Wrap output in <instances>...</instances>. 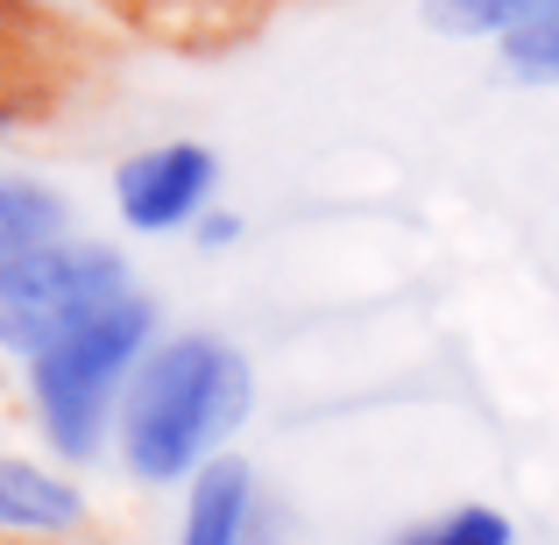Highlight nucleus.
Masks as SVG:
<instances>
[{
  "label": "nucleus",
  "mask_w": 559,
  "mask_h": 545,
  "mask_svg": "<svg viewBox=\"0 0 559 545\" xmlns=\"http://www.w3.org/2000/svg\"><path fill=\"white\" fill-rule=\"evenodd\" d=\"M248 538H255V475H248V461L219 453L185 482L178 545H248Z\"/></svg>",
  "instance_id": "nucleus-5"
},
{
  "label": "nucleus",
  "mask_w": 559,
  "mask_h": 545,
  "mask_svg": "<svg viewBox=\"0 0 559 545\" xmlns=\"http://www.w3.org/2000/svg\"><path fill=\"white\" fill-rule=\"evenodd\" d=\"M559 8V0H432V28H447V36H510L518 22H532V14Z\"/></svg>",
  "instance_id": "nucleus-8"
},
{
  "label": "nucleus",
  "mask_w": 559,
  "mask_h": 545,
  "mask_svg": "<svg viewBox=\"0 0 559 545\" xmlns=\"http://www.w3.org/2000/svg\"><path fill=\"white\" fill-rule=\"evenodd\" d=\"M503 71L524 85H559V8L532 14L503 36Z\"/></svg>",
  "instance_id": "nucleus-9"
},
{
  "label": "nucleus",
  "mask_w": 559,
  "mask_h": 545,
  "mask_svg": "<svg viewBox=\"0 0 559 545\" xmlns=\"http://www.w3.org/2000/svg\"><path fill=\"white\" fill-rule=\"evenodd\" d=\"M255 411V368L241 347L213 341V333H170L150 347L121 396V461L135 482L170 489L191 482L205 461H219L234 433Z\"/></svg>",
  "instance_id": "nucleus-1"
},
{
  "label": "nucleus",
  "mask_w": 559,
  "mask_h": 545,
  "mask_svg": "<svg viewBox=\"0 0 559 545\" xmlns=\"http://www.w3.org/2000/svg\"><path fill=\"white\" fill-rule=\"evenodd\" d=\"M234 234H241V220H234V213H213V220H199V241H205V248L234 241Z\"/></svg>",
  "instance_id": "nucleus-11"
},
{
  "label": "nucleus",
  "mask_w": 559,
  "mask_h": 545,
  "mask_svg": "<svg viewBox=\"0 0 559 545\" xmlns=\"http://www.w3.org/2000/svg\"><path fill=\"white\" fill-rule=\"evenodd\" d=\"M114 298H128V262L107 241H43L28 256L0 262V347L36 362L85 319H99Z\"/></svg>",
  "instance_id": "nucleus-3"
},
{
  "label": "nucleus",
  "mask_w": 559,
  "mask_h": 545,
  "mask_svg": "<svg viewBox=\"0 0 559 545\" xmlns=\"http://www.w3.org/2000/svg\"><path fill=\"white\" fill-rule=\"evenodd\" d=\"M396 545H510V518L489 503H461V510H439V518L411 524Z\"/></svg>",
  "instance_id": "nucleus-10"
},
{
  "label": "nucleus",
  "mask_w": 559,
  "mask_h": 545,
  "mask_svg": "<svg viewBox=\"0 0 559 545\" xmlns=\"http://www.w3.org/2000/svg\"><path fill=\"white\" fill-rule=\"evenodd\" d=\"M85 524V496L79 482L50 475L36 461H0V532L22 538H64Z\"/></svg>",
  "instance_id": "nucleus-6"
},
{
  "label": "nucleus",
  "mask_w": 559,
  "mask_h": 545,
  "mask_svg": "<svg viewBox=\"0 0 559 545\" xmlns=\"http://www.w3.org/2000/svg\"><path fill=\"white\" fill-rule=\"evenodd\" d=\"M150 347H156V305L128 291L99 319H85L79 333H64L57 347L28 362L36 425L64 461H93L107 447V433L121 425V396L135 368L150 362Z\"/></svg>",
  "instance_id": "nucleus-2"
},
{
  "label": "nucleus",
  "mask_w": 559,
  "mask_h": 545,
  "mask_svg": "<svg viewBox=\"0 0 559 545\" xmlns=\"http://www.w3.org/2000/svg\"><path fill=\"white\" fill-rule=\"evenodd\" d=\"M213 185H219V164L205 142H156V150H135L114 170V205L135 234H170L205 213Z\"/></svg>",
  "instance_id": "nucleus-4"
},
{
  "label": "nucleus",
  "mask_w": 559,
  "mask_h": 545,
  "mask_svg": "<svg viewBox=\"0 0 559 545\" xmlns=\"http://www.w3.org/2000/svg\"><path fill=\"white\" fill-rule=\"evenodd\" d=\"M64 227H71V205L57 199L50 185L0 178V262L28 256V248H43V241H64Z\"/></svg>",
  "instance_id": "nucleus-7"
}]
</instances>
